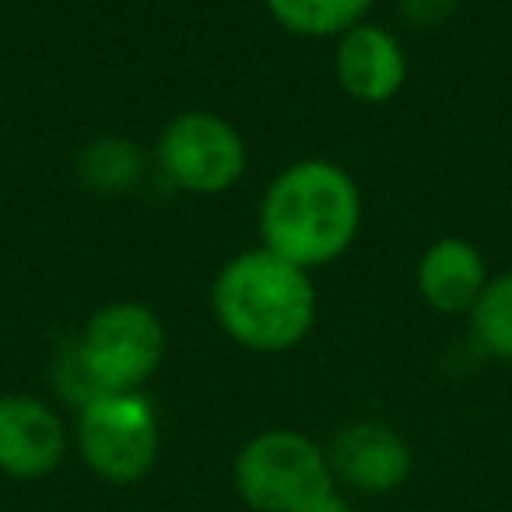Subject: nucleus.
<instances>
[{
    "label": "nucleus",
    "instance_id": "1",
    "mask_svg": "<svg viewBox=\"0 0 512 512\" xmlns=\"http://www.w3.org/2000/svg\"><path fill=\"white\" fill-rule=\"evenodd\" d=\"M362 218L358 186L327 158L295 162L267 186L260 204L264 249L288 264L323 267L351 246Z\"/></svg>",
    "mask_w": 512,
    "mask_h": 512
},
{
    "label": "nucleus",
    "instance_id": "2",
    "mask_svg": "<svg viewBox=\"0 0 512 512\" xmlns=\"http://www.w3.org/2000/svg\"><path fill=\"white\" fill-rule=\"evenodd\" d=\"M214 316L242 348L288 351L316 320V292L302 267L271 249H249L228 260L214 281Z\"/></svg>",
    "mask_w": 512,
    "mask_h": 512
},
{
    "label": "nucleus",
    "instance_id": "3",
    "mask_svg": "<svg viewBox=\"0 0 512 512\" xmlns=\"http://www.w3.org/2000/svg\"><path fill=\"white\" fill-rule=\"evenodd\" d=\"M81 372L99 393H134L165 355V330L141 302L102 306L74 344Z\"/></svg>",
    "mask_w": 512,
    "mask_h": 512
},
{
    "label": "nucleus",
    "instance_id": "4",
    "mask_svg": "<svg viewBox=\"0 0 512 512\" xmlns=\"http://www.w3.org/2000/svg\"><path fill=\"white\" fill-rule=\"evenodd\" d=\"M235 481L253 509L299 512L334 491L327 456L299 432H264L239 453Z\"/></svg>",
    "mask_w": 512,
    "mask_h": 512
},
{
    "label": "nucleus",
    "instance_id": "5",
    "mask_svg": "<svg viewBox=\"0 0 512 512\" xmlns=\"http://www.w3.org/2000/svg\"><path fill=\"white\" fill-rule=\"evenodd\" d=\"M78 446L88 467L106 481H137L158 453L155 411L137 393H102L81 407Z\"/></svg>",
    "mask_w": 512,
    "mask_h": 512
},
{
    "label": "nucleus",
    "instance_id": "6",
    "mask_svg": "<svg viewBox=\"0 0 512 512\" xmlns=\"http://www.w3.org/2000/svg\"><path fill=\"white\" fill-rule=\"evenodd\" d=\"M158 165L186 193H225L246 169V148L228 120L190 109L162 130Z\"/></svg>",
    "mask_w": 512,
    "mask_h": 512
},
{
    "label": "nucleus",
    "instance_id": "7",
    "mask_svg": "<svg viewBox=\"0 0 512 512\" xmlns=\"http://www.w3.org/2000/svg\"><path fill=\"white\" fill-rule=\"evenodd\" d=\"M341 88L358 102H386L404 88L407 60L397 36L379 25H355L341 36L334 57Z\"/></svg>",
    "mask_w": 512,
    "mask_h": 512
},
{
    "label": "nucleus",
    "instance_id": "8",
    "mask_svg": "<svg viewBox=\"0 0 512 512\" xmlns=\"http://www.w3.org/2000/svg\"><path fill=\"white\" fill-rule=\"evenodd\" d=\"M64 456V425L57 411L32 397H0V470L43 477Z\"/></svg>",
    "mask_w": 512,
    "mask_h": 512
},
{
    "label": "nucleus",
    "instance_id": "9",
    "mask_svg": "<svg viewBox=\"0 0 512 512\" xmlns=\"http://www.w3.org/2000/svg\"><path fill=\"white\" fill-rule=\"evenodd\" d=\"M330 474L348 481L358 491H393L404 484L411 470V453L404 439L393 428L362 421V425L344 428L330 449Z\"/></svg>",
    "mask_w": 512,
    "mask_h": 512
},
{
    "label": "nucleus",
    "instance_id": "10",
    "mask_svg": "<svg viewBox=\"0 0 512 512\" xmlns=\"http://www.w3.org/2000/svg\"><path fill=\"white\" fill-rule=\"evenodd\" d=\"M488 285V267L467 239H439L418 264V292L439 313H470Z\"/></svg>",
    "mask_w": 512,
    "mask_h": 512
},
{
    "label": "nucleus",
    "instance_id": "11",
    "mask_svg": "<svg viewBox=\"0 0 512 512\" xmlns=\"http://www.w3.org/2000/svg\"><path fill=\"white\" fill-rule=\"evenodd\" d=\"M78 179L102 197L130 193L144 176V155L127 137H95L78 151Z\"/></svg>",
    "mask_w": 512,
    "mask_h": 512
},
{
    "label": "nucleus",
    "instance_id": "12",
    "mask_svg": "<svg viewBox=\"0 0 512 512\" xmlns=\"http://www.w3.org/2000/svg\"><path fill=\"white\" fill-rule=\"evenodd\" d=\"M278 25H285L295 36L323 39L344 36L348 29L362 25L372 0H267Z\"/></svg>",
    "mask_w": 512,
    "mask_h": 512
},
{
    "label": "nucleus",
    "instance_id": "13",
    "mask_svg": "<svg viewBox=\"0 0 512 512\" xmlns=\"http://www.w3.org/2000/svg\"><path fill=\"white\" fill-rule=\"evenodd\" d=\"M470 323H474V334L484 344V351L512 362V271L488 278L484 292L470 309Z\"/></svg>",
    "mask_w": 512,
    "mask_h": 512
},
{
    "label": "nucleus",
    "instance_id": "14",
    "mask_svg": "<svg viewBox=\"0 0 512 512\" xmlns=\"http://www.w3.org/2000/svg\"><path fill=\"white\" fill-rule=\"evenodd\" d=\"M456 4L460 0H400V11H404L407 22L421 25V29H432V25H442L453 15Z\"/></svg>",
    "mask_w": 512,
    "mask_h": 512
},
{
    "label": "nucleus",
    "instance_id": "15",
    "mask_svg": "<svg viewBox=\"0 0 512 512\" xmlns=\"http://www.w3.org/2000/svg\"><path fill=\"white\" fill-rule=\"evenodd\" d=\"M299 512H351L348 505L341 502V498L330 491V495H323V498H316L313 505H306V509H299Z\"/></svg>",
    "mask_w": 512,
    "mask_h": 512
}]
</instances>
